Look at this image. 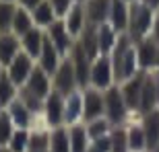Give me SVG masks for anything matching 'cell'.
Returning a JSON list of instances; mask_svg holds the SVG:
<instances>
[{
	"instance_id": "38",
	"label": "cell",
	"mask_w": 159,
	"mask_h": 152,
	"mask_svg": "<svg viewBox=\"0 0 159 152\" xmlns=\"http://www.w3.org/2000/svg\"><path fill=\"white\" fill-rule=\"evenodd\" d=\"M147 6H151L153 11H159V0H143Z\"/></svg>"
},
{
	"instance_id": "29",
	"label": "cell",
	"mask_w": 159,
	"mask_h": 152,
	"mask_svg": "<svg viewBox=\"0 0 159 152\" xmlns=\"http://www.w3.org/2000/svg\"><path fill=\"white\" fill-rule=\"evenodd\" d=\"M85 128H87V134H89L91 140H99V138H107V136L112 134L114 125L107 121L106 117H99V119L87 121V123H85Z\"/></svg>"
},
{
	"instance_id": "37",
	"label": "cell",
	"mask_w": 159,
	"mask_h": 152,
	"mask_svg": "<svg viewBox=\"0 0 159 152\" xmlns=\"http://www.w3.org/2000/svg\"><path fill=\"white\" fill-rule=\"evenodd\" d=\"M43 0H17L19 6H23V8H27V11H33L37 4H41Z\"/></svg>"
},
{
	"instance_id": "15",
	"label": "cell",
	"mask_w": 159,
	"mask_h": 152,
	"mask_svg": "<svg viewBox=\"0 0 159 152\" xmlns=\"http://www.w3.org/2000/svg\"><path fill=\"white\" fill-rule=\"evenodd\" d=\"M157 49L159 43L153 39V37H147L136 43V58H139V68L141 72L151 70L155 64H157Z\"/></svg>"
},
{
	"instance_id": "35",
	"label": "cell",
	"mask_w": 159,
	"mask_h": 152,
	"mask_svg": "<svg viewBox=\"0 0 159 152\" xmlns=\"http://www.w3.org/2000/svg\"><path fill=\"white\" fill-rule=\"evenodd\" d=\"M87 152H112V140L107 138H99V140H91Z\"/></svg>"
},
{
	"instance_id": "16",
	"label": "cell",
	"mask_w": 159,
	"mask_h": 152,
	"mask_svg": "<svg viewBox=\"0 0 159 152\" xmlns=\"http://www.w3.org/2000/svg\"><path fill=\"white\" fill-rule=\"evenodd\" d=\"M43 43H46V31L39 29V27H33L31 31H27L23 37H21V47H23V52L33 58L37 62L39 58L41 49H43Z\"/></svg>"
},
{
	"instance_id": "23",
	"label": "cell",
	"mask_w": 159,
	"mask_h": 152,
	"mask_svg": "<svg viewBox=\"0 0 159 152\" xmlns=\"http://www.w3.org/2000/svg\"><path fill=\"white\" fill-rule=\"evenodd\" d=\"M143 129H145V138H147V148L149 150L159 148V111L157 109H153L151 113L145 115Z\"/></svg>"
},
{
	"instance_id": "43",
	"label": "cell",
	"mask_w": 159,
	"mask_h": 152,
	"mask_svg": "<svg viewBox=\"0 0 159 152\" xmlns=\"http://www.w3.org/2000/svg\"><path fill=\"white\" fill-rule=\"evenodd\" d=\"M0 2H17V0H0Z\"/></svg>"
},
{
	"instance_id": "44",
	"label": "cell",
	"mask_w": 159,
	"mask_h": 152,
	"mask_svg": "<svg viewBox=\"0 0 159 152\" xmlns=\"http://www.w3.org/2000/svg\"><path fill=\"white\" fill-rule=\"evenodd\" d=\"M75 2H85V0H75Z\"/></svg>"
},
{
	"instance_id": "24",
	"label": "cell",
	"mask_w": 159,
	"mask_h": 152,
	"mask_svg": "<svg viewBox=\"0 0 159 152\" xmlns=\"http://www.w3.org/2000/svg\"><path fill=\"white\" fill-rule=\"evenodd\" d=\"M48 152H70V129L66 125L50 129V146Z\"/></svg>"
},
{
	"instance_id": "20",
	"label": "cell",
	"mask_w": 159,
	"mask_h": 152,
	"mask_svg": "<svg viewBox=\"0 0 159 152\" xmlns=\"http://www.w3.org/2000/svg\"><path fill=\"white\" fill-rule=\"evenodd\" d=\"M62 60H64L62 53L52 45V41L48 39V35H46V43H43V49H41L39 58H37V66H39L43 72H48V74L52 76L54 72L58 70V66L62 64Z\"/></svg>"
},
{
	"instance_id": "31",
	"label": "cell",
	"mask_w": 159,
	"mask_h": 152,
	"mask_svg": "<svg viewBox=\"0 0 159 152\" xmlns=\"http://www.w3.org/2000/svg\"><path fill=\"white\" fill-rule=\"evenodd\" d=\"M15 129H17V125L12 123L8 111L6 109H0V146H8Z\"/></svg>"
},
{
	"instance_id": "19",
	"label": "cell",
	"mask_w": 159,
	"mask_h": 152,
	"mask_svg": "<svg viewBox=\"0 0 159 152\" xmlns=\"http://www.w3.org/2000/svg\"><path fill=\"white\" fill-rule=\"evenodd\" d=\"M23 52L21 47V37H17L15 33H0V64L8 66L19 53Z\"/></svg>"
},
{
	"instance_id": "25",
	"label": "cell",
	"mask_w": 159,
	"mask_h": 152,
	"mask_svg": "<svg viewBox=\"0 0 159 152\" xmlns=\"http://www.w3.org/2000/svg\"><path fill=\"white\" fill-rule=\"evenodd\" d=\"M77 45L81 47V49L87 53L91 60L97 58V56H99V47H97V27L87 25V27H85V31L79 35Z\"/></svg>"
},
{
	"instance_id": "42",
	"label": "cell",
	"mask_w": 159,
	"mask_h": 152,
	"mask_svg": "<svg viewBox=\"0 0 159 152\" xmlns=\"http://www.w3.org/2000/svg\"><path fill=\"white\" fill-rule=\"evenodd\" d=\"M155 66H157V68H159V49H157V64H155Z\"/></svg>"
},
{
	"instance_id": "28",
	"label": "cell",
	"mask_w": 159,
	"mask_h": 152,
	"mask_svg": "<svg viewBox=\"0 0 159 152\" xmlns=\"http://www.w3.org/2000/svg\"><path fill=\"white\" fill-rule=\"evenodd\" d=\"M17 97H19V87L4 74L0 78V109H6Z\"/></svg>"
},
{
	"instance_id": "7",
	"label": "cell",
	"mask_w": 159,
	"mask_h": 152,
	"mask_svg": "<svg viewBox=\"0 0 159 152\" xmlns=\"http://www.w3.org/2000/svg\"><path fill=\"white\" fill-rule=\"evenodd\" d=\"M46 35H48V39L52 41V45L62 53V58H68V56H70V52H72V47H75V43H77V39L68 33V29H66V25H64L62 19H58L52 27H48Z\"/></svg>"
},
{
	"instance_id": "11",
	"label": "cell",
	"mask_w": 159,
	"mask_h": 152,
	"mask_svg": "<svg viewBox=\"0 0 159 152\" xmlns=\"http://www.w3.org/2000/svg\"><path fill=\"white\" fill-rule=\"evenodd\" d=\"M145 76L147 72H139L136 76L128 78L126 82L118 84L120 91H122V97L126 101L128 109H136L139 111V105H141V93H143V84H145Z\"/></svg>"
},
{
	"instance_id": "5",
	"label": "cell",
	"mask_w": 159,
	"mask_h": 152,
	"mask_svg": "<svg viewBox=\"0 0 159 152\" xmlns=\"http://www.w3.org/2000/svg\"><path fill=\"white\" fill-rule=\"evenodd\" d=\"M41 123L48 129L64 125V97L56 91L43 99V111H41Z\"/></svg>"
},
{
	"instance_id": "14",
	"label": "cell",
	"mask_w": 159,
	"mask_h": 152,
	"mask_svg": "<svg viewBox=\"0 0 159 152\" xmlns=\"http://www.w3.org/2000/svg\"><path fill=\"white\" fill-rule=\"evenodd\" d=\"M83 123V91H75L64 97V125L72 128Z\"/></svg>"
},
{
	"instance_id": "13",
	"label": "cell",
	"mask_w": 159,
	"mask_h": 152,
	"mask_svg": "<svg viewBox=\"0 0 159 152\" xmlns=\"http://www.w3.org/2000/svg\"><path fill=\"white\" fill-rule=\"evenodd\" d=\"M62 21H64L68 33H70L75 39H79V35H81L83 31H85V27H87L85 4H83V2H75V4L70 6V11H68L64 17H62Z\"/></svg>"
},
{
	"instance_id": "46",
	"label": "cell",
	"mask_w": 159,
	"mask_h": 152,
	"mask_svg": "<svg viewBox=\"0 0 159 152\" xmlns=\"http://www.w3.org/2000/svg\"><path fill=\"white\" fill-rule=\"evenodd\" d=\"M126 2H134V0H126Z\"/></svg>"
},
{
	"instance_id": "33",
	"label": "cell",
	"mask_w": 159,
	"mask_h": 152,
	"mask_svg": "<svg viewBox=\"0 0 159 152\" xmlns=\"http://www.w3.org/2000/svg\"><path fill=\"white\" fill-rule=\"evenodd\" d=\"M29 136L31 129H15V134L8 142V148L12 152H29Z\"/></svg>"
},
{
	"instance_id": "8",
	"label": "cell",
	"mask_w": 159,
	"mask_h": 152,
	"mask_svg": "<svg viewBox=\"0 0 159 152\" xmlns=\"http://www.w3.org/2000/svg\"><path fill=\"white\" fill-rule=\"evenodd\" d=\"M35 66H37L35 60L29 58L25 52H21L17 58L11 62V64L6 66V76H8V78H11V80L15 82L19 88H21L25 82H27V78L31 76V72H33V68H35Z\"/></svg>"
},
{
	"instance_id": "18",
	"label": "cell",
	"mask_w": 159,
	"mask_h": 152,
	"mask_svg": "<svg viewBox=\"0 0 159 152\" xmlns=\"http://www.w3.org/2000/svg\"><path fill=\"white\" fill-rule=\"evenodd\" d=\"M128 15H130V2H126V0H112L107 23L112 25L118 33H126L128 31Z\"/></svg>"
},
{
	"instance_id": "26",
	"label": "cell",
	"mask_w": 159,
	"mask_h": 152,
	"mask_svg": "<svg viewBox=\"0 0 159 152\" xmlns=\"http://www.w3.org/2000/svg\"><path fill=\"white\" fill-rule=\"evenodd\" d=\"M35 27L33 23V17H31V11L23 8V6L17 4V11H15V19H12V29L11 33H15L17 37H23L27 31H31Z\"/></svg>"
},
{
	"instance_id": "6",
	"label": "cell",
	"mask_w": 159,
	"mask_h": 152,
	"mask_svg": "<svg viewBox=\"0 0 159 152\" xmlns=\"http://www.w3.org/2000/svg\"><path fill=\"white\" fill-rule=\"evenodd\" d=\"M106 117V103H103V91L97 88H85L83 91V123Z\"/></svg>"
},
{
	"instance_id": "21",
	"label": "cell",
	"mask_w": 159,
	"mask_h": 152,
	"mask_svg": "<svg viewBox=\"0 0 159 152\" xmlns=\"http://www.w3.org/2000/svg\"><path fill=\"white\" fill-rule=\"evenodd\" d=\"M118 31L114 29L110 23H103L97 27V47H99V56H110L116 47L118 41Z\"/></svg>"
},
{
	"instance_id": "41",
	"label": "cell",
	"mask_w": 159,
	"mask_h": 152,
	"mask_svg": "<svg viewBox=\"0 0 159 152\" xmlns=\"http://www.w3.org/2000/svg\"><path fill=\"white\" fill-rule=\"evenodd\" d=\"M155 25L159 27V11H157V15H155Z\"/></svg>"
},
{
	"instance_id": "12",
	"label": "cell",
	"mask_w": 159,
	"mask_h": 152,
	"mask_svg": "<svg viewBox=\"0 0 159 152\" xmlns=\"http://www.w3.org/2000/svg\"><path fill=\"white\" fill-rule=\"evenodd\" d=\"M85 15H87V25L99 27V25L107 23L110 19V6L112 0H85Z\"/></svg>"
},
{
	"instance_id": "39",
	"label": "cell",
	"mask_w": 159,
	"mask_h": 152,
	"mask_svg": "<svg viewBox=\"0 0 159 152\" xmlns=\"http://www.w3.org/2000/svg\"><path fill=\"white\" fill-rule=\"evenodd\" d=\"M6 74V68H4V66H2V64H0V78H2V76H4Z\"/></svg>"
},
{
	"instance_id": "10",
	"label": "cell",
	"mask_w": 159,
	"mask_h": 152,
	"mask_svg": "<svg viewBox=\"0 0 159 152\" xmlns=\"http://www.w3.org/2000/svg\"><path fill=\"white\" fill-rule=\"evenodd\" d=\"M68 58H70L72 68H75V74H77L79 88H81V91L89 88V74H91V62H93V60L89 58L77 43H75V47H72V52H70Z\"/></svg>"
},
{
	"instance_id": "47",
	"label": "cell",
	"mask_w": 159,
	"mask_h": 152,
	"mask_svg": "<svg viewBox=\"0 0 159 152\" xmlns=\"http://www.w3.org/2000/svg\"><path fill=\"white\" fill-rule=\"evenodd\" d=\"M29 152H33V150H29Z\"/></svg>"
},
{
	"instance_id": "40",
	"label": "cell",
	"mask_w": 159,
	"mask_h": 152,
	"mask_svg": "<svg viewBox=\"0 0 159 152\" xmlns=\"http://www.w3.org/2000/svg\"><path fill=\"white\" fill-rule=\"evenodd\" d=\"M0 152H12V150L8 146H0Z\"/></svg>"
},
{
	"instance_id": "45",
	"label": "cell",
	"mask_w": 159,
	"mask_h": 152,
	"mask_svg": "<svg viewBox=\"0 0 159 152\" xmlns=\"http://www.w3.org/2000/svg\"><path fill=\"white\" fill-rule=\"evenodd\" d=\"M153 152H159V148H155V150H153Z\"/></svg>"
},
{
	"instance_id": "22",
	"label": "cell",
	"mask_w": 159,
	"mask_h": 152,
	"mask_svg": "<svg viewBox=\"0 0 159 152\" xmlns=\"http://www.w3.org/2000/svg\"><path fill=\"white\" fill-rule=\"evenodd\" d=\"M31 17H33L35 27H39V29H43V31H46L48 27H52V25L58 21V17H56L52 4H50V0H43L41 4H37L35 8L31 11Z\"/></svg>"
},
{
	"instance_id": "34",
	"label": "cell",
	"mask_w": 159,
	"mask_h": 152,
	"mask_svg": "<svg viewBox=\"0 0 159 152\" xmlns=\"http://www.w3.org/2000/svg\"><path fill=\"white\" fill-rule=\"evenodd\" d=\"M110 140H112V152H128V138L124 128H114Z\"/></svg>"
},
{
	"instance_id": "32",
	"label": "cell",
	"mask_w": 159,
	"mask_h": 152,
	"mask_svg": "<svg viewBox=\"0 0 159 152\" xmlns=\"http://www.w3.org/2000/svg\"><path fill=\"white\" fill-rule=\"evenodd\" d=\"M17 2H0V33H11Z\"/></svg>"
},
{
	"instance_id": "3",
	"label": "cell",
	"mask_w": 159,
	"mask_h": 152,
	"mask_svg": "<svg viewBox=\"0 0 159 152\" xmlns=\"http://www.w3.org/2000/svg\"><path fill=\"white\" fill-rule=\"evenodd\" d=\"M103 103H106V119L112 123L114 128H120L122 121L126 119V113H128V105H126V101L122 97V91L120 87L107 88L103 91Z\"/></svg>"
},
{
	"instance_id": "27",
	"label": "cell",
	"mask_w": 159,
	"mask_h": 152,
	"mask_svg": "<svg viewBox=\"0 0 159 152\" xmlns=\"http://www.w3.org/2000/svg\"><path fill=\"white\" fill-rule=\"evenodd\" d=\"M68 129H70V152H87L89 144H91V138L87 134L85 123L72 125Z\"/></svg>"
},
{
	"instance_id": "17",
	"label": "cell",
	"mask_w": 159,
	"mask_h": 152,
	"mask_svg": "<svg viewBox=\"0 0 159 152\" xmlns=\"http://www.w3.org/2000/svg\"><path fill=\"white\" fill-rule=\"evenodd\" d=\"M159 101V82L155 80V76L147 74L145 76V84H143V93H141V105H139V111L141 113H151L155 109Z\"/></svg>"
},
{
	"instance_id": "36",
	"label": "cell",
	"mask_w": 159,
	"mask_h": 152,
	"mask_svg": "<svg viewBox=\"0 0 159 152\" xmlns=\"http://www.w3.org/2000/svg\"><path fill=\"white\" fill-rule=\"evenodd\" d=\"M50 4H52L54 12H56V17L62 19L66 12L70 11V6L75 4V0H50Z\"/></svg>"
},
{
	"instance_id": "30",
	"label": "cell",
	"mask_w": 159,
	"mask_h": 152,
	"mask_svg": "<svg viewBox=\"0 0 159 152\" xmlns=\"http://www.w3.org/2000/svg\"><path fill=\"white\" fill-rule=\"evenodd\" d=\"M126 138H128V152H143L147 148V138H145L143 125H130L126 129Z\"/></svg>"
},
{
	"instance_id": "4",
	"label": "cell",
	"mask_w": 159,
	"mask_h": 152,
	"mask_svg": "<svg viewBox=\"0 0 159 152\" xmlns=\"http://www.w3.org/2000/svg\"><path fill=\"white\" fill-rule=\"evenodd\" d=\"M52 91L60 93L62 97H68L75 91H81L77 82V74H75V68H72L70 58H64L62 64L58 66V70L52 74Z\"/></svg>"
},
{
	"instance_id": "2",
	"label": "cell",
	"mask_w": 159,
	"mask_h": 152,
	"mask_svg": "<svg viewBox=\"0 0 159 152\" xmlns=\"http://www.w3.org/2000/svg\"><path fill=\"white\" fill-rule=\"evenodd\" d=\"M89 87L97 88V91H107V88L116 87L114 66H112V58H110V56H97V58L91 62Z\"/></svg>"
},
{
	"instance_id": "1",
	"label": "cell",
	"mask_w": 159,
	"mask_h": 152,
	"mask_svg": "<svg viewBox=\"0 0 159 152\" xmlns=\"http://www.w3.org/2000/svg\"><path fill=\"white\" fill-rule=\"evenodd\" d=\"M155 25V11L151 6H147L143 0H134L130 2V15H128V37L132 41H143L151 37Z\"/></svg>"
},
{
	"instance_id": "9",
	"label": "cell",
	"mask_w": 159,
	"mask_h": 152,
	"mask_svg": "<svg viewBox=\"0 0 159 152\" xmlns=\"http://www.w3.org/2000/svg\"><path fill=\"white\" fill-rule=\"evenodd\" d=\"M21 91L33 95L37 99H46L48 95L52 93V76L48 74V72H43L39 66H35L31 76L27 78V82L21 87Z\"/></svg>"
}]
</instances>
